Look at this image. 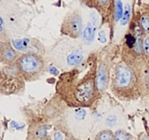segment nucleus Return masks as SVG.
<instances>
[{
	"label": "nucleus",
	"instance_id": "21",
	"mask_svg": "<svg viewBox=\"0 0 149 140\" xmlns=\"http://www.w3.org/2000/svg\"><path fill=\"white\" fill-rule=\"evenodd\" d=\"M66 139V135L65 133H63L61 130H58V129H55L53 131L52 134V138L51 140H65Z\"/></svg>",
	"mask_w": 149,
	"mask_h": 140
},
{
	"label": "nucleus",
	"instance_id": "18",
	"mask_svg": "<svg viewBox=\"0 0 149 140\" xmlns=\"http://www.w3.org/2000/svg\"><path fill=\"white\" fill-rule=\"evenodd\" d=\"M123 13H124L123 2H122V0H117L116 1V9H115V21L116 22H118L119 20L122 19Z\"/></svg>",
	"mask_w": 149,
	"mask_h": 140
},
{
	"label": "nucleus",
	"instance_id": "27",
	"mask_svg": "<svg viewBox=\"0 0 149 140\" xmlns=\"http://www.w3.org/2000/svg\"><path fill=\"white\" fill-rule=\"evenodd\" d=\"M108 1H109V0H98V2H99V4H101V5H104V4H106Z\"/></svg>",
	"mask_w": 149,
	"mask_h": 140
},
{
	"label": "nucleus",
	"instance_id": "13",
	"mask_svg": "<svg viewBox=\"0 0 149 140\" xmlns=\"http://www.w3.org/2000/svg\"><path fill=\"white\" fill-rule=\"evenodd\" d=\"M98 23H99L98 15L95 12H92L90 14L88 23H87L86 27L84 28L81 33L82 41H84V44H90L94 40L95 33H96V30L98 27Z\"/></svg>",
	"mask_w": 149,
	"mask_h": 140
},
{
	"label": "nucleus",
	"instance_id": "11",
	"mask_svg": "<svg viewBox=\"0 0 149 140\" xmlns=\"http://www.w3.org/2000/svg\"><path fill=\"white\" fill-rule=\"evenodd\" d=\"M22 56L21 52L13 47L11 41L0 42V63L3 65L16 64L18 59Z\"/></svg>",
	"mask_w": 149,
	"mask_h": 140
},
{
	"label": "nucleus",
	"instance_id": "28",
	"mask_svg": "<svg viewBox=\"0 0 149 140\" xmlns=\"http://www.w3.org/2000/svg\"><path fill=\"white\" fill-rule=\"evenodd\" d=\"M0 140H2V136L1 135H0Z\"/></svg>",
	"mask_w": 149,
	"mask_h": 140
},
{
	"label": "nucleus",
	"instance_id": "24",
	"mask_svg": "<svg viewBox=\"0 0 149 140\" xmlns=\"http://www.w3.org/2000/svg\"><path fill=\"white\" fill-rule=\"evenodd\" d=\"M47 72H49L51 75L54 76L59 75V71L57 70V67H55V66H49V67H47Z\"/></svg>",
	"mask_w": 149,
	"mask_h": 140
},
{
	"label": "nucleus",
	"instance_id": "4",
	"mask_svg": "<svg viewBox=\"0 0 149 140\" xmlns=\"http://www.w3.org/2000/svg\"><path fill=\"white\" fill-rule=\"evenodd\" d=\"M0 15L11 39L26 33L31 20V8L21 0H0Z\"/></svg>",
	"mask_w": 149,
	"mask_h": 140
},
{
	"label": "nucleus",
	"instance_id": "17",
	"mask_svg": "<svg viewBox=\"0 0 149 140\" xmlns=\"http://www.w3.org/2000/svg\"><path fill=\"white\" fill-rule=\"evenodd\" d=\"M114 140H134V137L125 129L118 128L114 132Z\"/></svg>",
	"mask_w": 149,
	"mask_h": 140
},
{
	"label": "nucleus",
	"instance_id": "9",
	"mask_svg": "<svg viewBox=\"0 0 149 140\" xmlns=\"http://www.w3.org/2000/svg\"><path fill=\"white\" fill-rule=\"evenodd\" d=\"M11 43L13 47L21 52V53H36L38 55H43L46 53L43 45L36 38L31 37H17L12 38Z\"/></svg>",
	"mask_w": 149,
	"mask_h": 140
},
{
	"label": "nucleus",
	"instance_id": "22",
	"mask_svg": "<svg viewBox=\"0 0 149 140\" xmlns=\"http://www.w3.org/2000/svg\"><path fill=\"white\" fill-rule=\"evenodd\" d=\"M143 49H144L145 54L149 56V35H147L143 40Z\"/></svg>",
	"mask_w": 149,
	"mask_h": 140
},
{
	"label": "nucleus",
	"instance_id": "16",
	"mask_svg": "<svg viewBox=\"0 0 149 140\" xmlns=\"http://www.w3.org/2000/svg\"><path fill=\"white\" fill-rule=\"evenodd\" d=\"M11 41V37L9 35L8 30L5 25L3 18L0 15V42H9Z\"/></svg>",
	"mask_w": 149,
	"mask_h": 140
},
{
	"label": "nucleus",
	"instance_id": "12",
	"mask_svg": "<svg viewBox=\"0 0 149 140\" xmlns=\"http://www.w3.org/2000/svg\"><path fill=\"white\" fill-rule=\"evenodd\" d=\"M49 126V125H45V123L30 125L26 140H51V137L48 133Z\"/></svg>",
	"mask_w": 149,
	"mask_h": 140
},
{
	"label": "nucleus",
	"instance_id": "15",
	"mask_svg": "<svg viewBox=\"0 0 149 140\" xmlns=\"http://www.w3.org/2000/svg\"><path fill=\"white\" fill-rule=\"evenodd\" d=\"M90 140H114V132L112 129H99L92 133Z\"/></svg>",
	"mask_w": 149,
	"mask_h": 140
},
{
	"label": "nucleus",
	"instance_id": "26",
	"mask_svg": "<svg viewBox=\"0 0 149 140\" xmlns=\"http://www.w3.org/2000/svg\"><path fill=\"white\" fill-rule=\"evenodd\" d=\"M65 135H66V139L65 140H81V139L77 138V137L72 136V135H70V134H65Z\"/></svg>",
	"mask_w": 149,
	"mask_h": 140
},
{
	"label": "nucleus",
	"instance_id": "19",
	"mask_svg": "<svg viewBox=\"0 0 149 140\" xmlns=\"http://www.w3.org/2000/svg\"><path fill=\"white\" fill-rule=\"evenodd\" d=\"M130 4H127L126 7H125L123 16H122V19H121V25L122 26H126L127 22L130 20Z\"/></svg>",
	"mask_w": 149,
	"mask_h": 140
},
{
	"label": "nucleus",
	"instance_id": "25",
	"mask_svg": "<svg viewBox=\"0 0 149 140\" xmlns=\"http://www.w3.org/2000/svg\"><path fill=\"white\" fill-rule=\"evenodd\" d=\"M136 140H149V135L146 132H141L138 135Z\"/></svg>",
	"mask_w": 149,
	"mask_h": 140
},
{
	"label": "nucleus",
	"instance_id": "2",
	"mask_svg": "<svg viewBox=\"0 0 149 140\" xmlns=\"http://www.w3.org/2000/svg\"><path fill=\"white\" fill-rule=\"evenodd\" d=\"M45 56L53 66L63 71H70L82 63L86 49L78 39L64 36L47 50Z\"/></svg>",
	"mask_w": 149,
	"mask_h": 140
},
{
	"label": "nucleus",
	"instance_id": "3",
	"mask_svg": "<svg viewBox=\"0 0 149 140\" xmlns=\"http://www.w3.org/2000/svg\"><path fill=\"white\" fill-rule=\"evenodd\" d=\"M94 115L86 108H68L55 123V129L86 140L92 133Z\"/></svg>",
	"mask_w": 149,
	"mask_h": 140
},
{
	"label": "nucleus",
	"instance_id": "8",
	"mask_svg": "<svg viewBox=\"0 0 149 140\" xmlns=\"http://www.w3.org/2000/svg\"><path fill=\"white\" fill-rule=\"evenodd\" d=\"M82 21L81 15L77 12L68 14L61 27V33L65 36L78 39L82 33Z\"/></svg>",
	"mask_w": 149,
	"mask_h": 140
},
{
	"label": "nucleus",
	"instance_id": "6",
	"mask_svg": "<svg viewBox=\"0 0 149 140\" xmlns=\"http://www.w3.org/2000/svg\"><path fill=\"white\" fill-rule=\"evenodd\" d=\"M25 88L26 80L17 65H4L0 69V94L22 95Z\"/></svg>",
	"mask_w": 149,
	"mask_h": 140
},
{
	"label": "nucleus",
	"instance_id": "20",
	"mask_svg": "<svg viewBox=\"0 0 149 140\" xmlns=\"http://www.w3.org/2000/svg\"><path fill=\"white\" fill-rule=\"evenodd\" d=\"M140 23H141V27L143 30H145L146 33H148L149 35V17L147 16H142L141 20H140Z\"/></svg>",
	"mask_w": 149,
	"mask_h": 140
},
{
	"label": "nucleus",
	"instance_id": "5",
	"mask_svg": "<svg viewBox=\"0 0 149 140\" xmlns=\"http://www.w3.org/2000/svg\"><path fill=\"white\" fill-rule=\"evenodd\" d=\"M111 89L121 101H134L140 96L136 75L127 63H120L114 68Z\"/></svg>",
	"mask_w": 149,
	"mask_h": 140
},
{
	"label": "nucleus",
	"instance_id": "1",
	"mask_svg": "<svg viewBox=\"0 0 149 140\" xmlns=\"http://www.w3.org/2000/svg\"><path fill=\"white\" fill-rule=\"evenodd\" d=\"M58 97L68 108H86L93 106L100 94L96 87V75L82 76H71L61 78L56 87Z\"/></svg>",
	"mask_w": 149,
	"mask_h": 140
},
{
	"label": "nucleus",
	"instance_id": "7",
	"mask_svg": "<svg viewBox=\"0 0 149 140\" xmlns=\"http://www.w3.org/2000/svg\"><path fill=\"white\" fill-rule=\"evenodd\" d=\"M26 81H34L40 78L47 71L46 59L36 53H25L16 62Z\"/></svg>",
	"mask_w": 149,
	"mask_h": 140
},
{
	"label": "nucleus",
	"instance_id": "23",
	"mask_svg": "<svg viewBox=\"0 0 149 140\" xmlns=\"http://www.w3.org/2000/svg\"><path fill=\"white\" fill-rule=\"evenodd\" d=\"M98 40H99V42H101V43H105V42L107 41L105 30H99V33H98Z\"/></svg>",
	"mask_w": 149,
	"mask_h": 140
},
{
	"label": "nucleus",
	"instance_id": "10",
	"mask_svg": "<svg viewBox=\"0 0 149 140\" xmlns=\"http://www.w3.org/2000/svg\"><path fill=\"white\" fill-rule=\"evenodd\" d=\"M125 113L121 107L112 108L103 119V126L104 128L112 129L114 128H118L124 125L125 123ZM103 129V128H100Z\"/></svg>",
	"mask_w": 149,
	"mask_h": 140
},
{
	"label": "nucleus",
	"instance_id": "14",
	"mask_svg": "<svg viewBox=\"0 0 149 140\" xmlns=\"http://www.w3.org/2000/svg\"><path fill=\"white\" fill-rule=\"evenodd\" d=\"M109 83L108 68L105 64H101L96 71V87L101 95L107 89Z\"/></svg>",
	"mask_w": 149,
	"mask_h": 140
}]
</instances>
